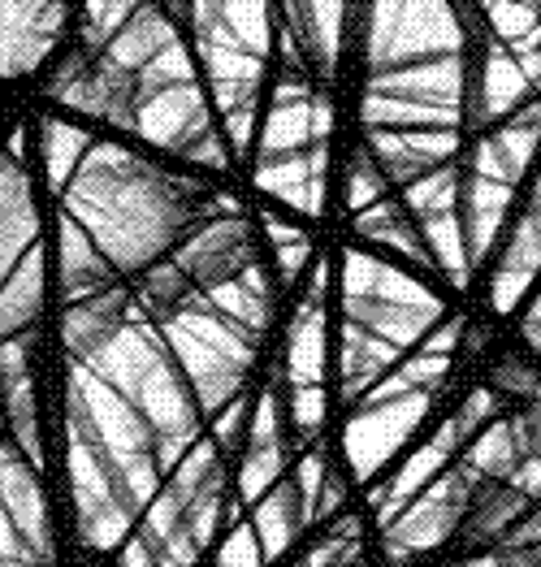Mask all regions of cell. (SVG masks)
I'll list each match as a JSON object with an SVG mask.
<instances>
[{
  "mask_svg": "<svg viewBox=\"0 0 541 567\" xmlns=\"http://www.w3.org/2000/svg\"><path fill=\"white\" fill-rule=\"evenodd\" d=\"M100 190H104V213L113 221V238L122 243V251L131 260H144L152 251H160L187 221L183 199L156 174H144V169L108 174Z\"/></svg>",
  "mask_w": 541,
  "mask_h": 567,
  "instance_id": "cell-1",
  "label": "cell"
},
{
  "mask_svg": "<svg viewBox=\"0 0 541 567\" xmlns=\"http://www.w3.org/2000/svg\"><path fill=\"white\" fill-rule=\"evenodd\" d=\"M49 48V0H0V74L31 70Z\"/></svg>",
  "mask_w": 541,
  "mask_h": 567,
  "instance_id": "cell-2",
  "label": "cell"
},
{
  "mask_svg": "<svg viewBox=\"0 0 541 567\" xmlns=\"http://www.w3.org/2000/svg\"><path fill=\"white\" fill-rule=\"evenodd\" d=\"M529 446L541 460V399H533V408H529Z\"/></svg>",
  "mask_w": 541,
  "mask_h": 567,
  "instance_id": "cell-4",
  "label": "cell"
},
{
  "mask_svg": "<svg viewBox=\"0 0 541 567\" xmlns=\"http://www.w3.org/2000/svg\"><path fill=\"white\" fill-rule=\"evenodd\" d=\"M239 265H243V230H226V235L217 230V235L199 247L191 269H196L204 282H217V278H230Z\"/></svg>",
  "mask_w": 541,
  "mask_h": 567,
  "instance_id": "cell-3",
  "label": "cell"
},
{
  "mask_svg": "<svg viewBox=\"0 0 541 567\" xmlns=\"http://www.w3.org/2000/svg\"><path fill=\"white\" fill-rule=\"evenodd\" d=\"M502 567H541V559H538V555H511Z\"/></svg>",
  "mask_w": 541,
  "mask_h": 567,
  "instance_id": "cell-5",
  "label": "cell"
}]
</instances>
